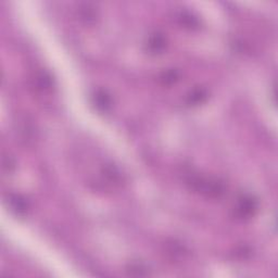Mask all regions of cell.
<instances>
[{
	"label": "cell",
	"mask_w": 278,
	"mask_h": 278,
	"mask_svg": "<svg viewBox=\"0 0 278 278\" xmlns=\"http://www.w3.org/2000/svg\"><path fill=\"white\" fill-rule=\"evenodd\" d=\"M13 205V209L17 211L18 213H24L27 211V203H25L24 199H21L20 197H14L11 199Z\"/></svg>",
	"instance_id": "52a82bcc"
},
{
	"label": "cell",
	"mask_w": 278,
	"mask_h": 278,
	"mask_svg": "<svg viewBox=\"0 0 278 278\" xmlns=\"http://www.w3.org/2000/svg\"><path fill=\"white\" fill-rule=\"evenodd\" d=\"M207 98V92L204 89L197 88L194 89L187 97V101L189 105H198L201 104V102Z\"/></svg>",
	"instance_id": "5b68a950"
},
{
	"label": "cell",
	"mask_w": 278,
	"mask_h": 278,
	"mask_svg": "<svg viewBox=\"0 0 278 278\" xmlns=\"http://www.w3.org/2000/svg\"><path fill=\"white\" fill-rule=\"evenodd\" d=\"M167 46V39L161 33H154L148 39V49L152 54H161Z\"/></svg>",
	"instance_id": "3957f363"
},
{
	"label": "cell",
	"mask_w": 278,
	"mask_h": 278,
	"mask_svg": "<svg viewBox=\"0 0 278 278\" xmlns=\"http://www.w3.org/2000/svg\"><path fill=\"white\" fill-rule=\"evenodd\" d=\"M188 184L194 190H197V192L211 198H219L225 193L224 184L219 179L190 176L188 178Z\"/></svg>",
	"instance_id": "6da1fadb"
},
{
	"label": "cell",
	"mask_w": 278,
	"mask_h": 278,
	"mask_svg": "<svg viewBox=\"0 0 278 278\" xmlns=\"http://www.w3.org/2000/svg\"><path fill=\"white\" fill-rule=\"evenodd\" d=\"M257 210V201L251 195H243L235 208V213L239 219H250Z\"/></svg>",
	"instance_id": "7a4b0ae2"
},
{
	"label": "cell",
	"mask_w": 278,
	"mask_h": 278,
	"mask_svg": "<svg viewBox=\"0 0 278 278\" xmlns=\"http://www.w3.org/2000/svg\"><path fill=\"white\" fill-rule=\"evenodd\" d=\"M160 79L164 84L171 85V84H174L175 82L178 81L179 73H178V71H176V70H173V69L167 70V71L163 72Z\"/></svg>",
	"instance_id": "8992f818"
},
{
	"label": "cell",
	"mask_w": 278,
	"mask_h": 278,
	"mask_svg": "<svg viewBox=\"0 0 278 278\" xmlns=\"http://www.w3.org/2000/svg\"><path fill=\"white\" fill-rule=\"evenodd\" d=\"M94 104L98 110L106 112L111 108V97L105 90H98L94 95Z\"/></svg>",
	"instance_id": "277c9868"
}]
</instances>
